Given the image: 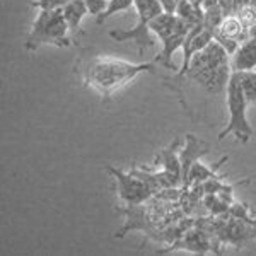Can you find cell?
Instances as JSON below:
<instances>
[{
	"instance_id": "obj_11",
	"label": "cell",
	"mask_w": 256,
	"mask_h": 256,
	"mask_svg": "<svg viewBox=\"0 0 256 256\" xmlns=\"http://www.w3.org/2000/svg\"><path fill=\"white\" fill-rule=\"evenodd\" d=\"M218 34H224L227 38H232L242 43L250 38V31L244 28V24L241 22V19L238 18V14H230V16H226L224 22L220 24V28L216 31Z\"/></svg>"
},
{
	"instance_id": "obj_1",
	"label": "cell",
	"mask_w": 256,
	"mask_h": 256,
	"mask_svg": "<svg viewBox=\"0 0 256 256\" xmlns=\"http://www.w3.org/2000/svg\"><path fill=\"white\" fill-rule=\"evenodd\" d=\"M154 70L156 64H132L114 56H92L79 68V74L86 88L96 90L102 99H108L140 74Z\"/></svg>"
},
{
	"instance_id": "obj_22",
	"label": "cell",
	"mask_w": 256,
	"mask_h": 256,
	"mask_svg": "<svg viewBox=\"0 0 256 256\" xmlns=\"http://www.w3.org/2000/svg\"><path fill=\"white\" fill-rule=\"evenodd\" d=\"M190 2H192L193 6H196V7H202V6H204V0H190Z\"/></svg>"
},
{
	"instance_id": "obj_17",
	"label": "cell",
	"mask_w": 256,
	"mask_h": 256,
	"mask_svg": "<svg viewBox=\"0 0 256 256\" xmlns=\"http://www.w3.org/2000/svg\"><path fill=\"white\" fill-rule=\"evenodd\" d=\"M70 0H34L32 7L40 10H56V9H64Z\"/></svg>"
},
{
	"instance_id": "obj_6",
	"label": "cell",
	"mask_w": 256,
	"mask_h": 256,
	"mask_svg": "<svg viewBox=\"0 0 256 256\" xmlns=\"http://www.w3.org/2000/svg\"><path fill=\"white\" fill-rule=\"evenodd\" d=\"M178 147H180V140L174 138L172 144H169L166 148L159 152L156 158V164L162 166V171L158 172L159 183L162 190L183 186V171H181V160L178 156Z\"/></svg>"
},
{
	"instance_id": "obj_19",
	"label": "cell",
	"mask_w": 256,
	"mask_h": 256,
	"mask_svg": "<svg viewBox=\"0 0 256 256\" xmlns=\"http://www.w3.org/2000/svg\"><path fill=\"white\" fill-rule=\"evenodd\" d=\"M108 2L110 0H86V6H88V9H89V14H94L98 18L101 12L106 10Z\"/></svg>"
},
{
	"instance_id": "obj_23",
	"label": "cell",
	"mask_w": 256,
	"mask_h": 256,
	"mask_svg": "<svg viewBox=\"0 0 256 256\" xmlns=\"http://www.w3.org/2000/svg\"><path fill=\"white\" fill-rule=\"evenodd\" d=\"M250 6L256 10V0H250Z\"/></svg>"
},
{
	"instance_id": "obj_7",
	"label": "cell",
	"mask_w": 256,
	"mask_h": 256,
	"mask_svg": "<svg viewBox=\"0 0 256 256\" xmlns=\"http://www.w3.org/2000/svg\"><path fill=\"white\" fill-rule=\"evenodd\" d=\"M192 251V253H210L216 251V248L212 246V238L208 236V232H205L204 229H190L183 236H180L174 241V244H171L166 250H162L160 253H171V251Z\"/></svg>"
},
{
	"instance_id": "obj_13",
	"label": "cell",
	"mask_w": 256,
	"mask_h": 256,
	"mask_svg": "<svg viewBox=\"0 0 256 256\" xmlns=\"http://www.w3.org/2000/svg\"><path fill=\"white\" fill-rule=\"evenodd\" d=\"M130 7H135V0H110L106 10L101 12L96 18V22L102 24L106 19H110L111 16L118 14V12H123V10H128Z\"/></svg>"
},
{
	"instance_id": "obj_20",
	"label": "cell",
	"mask_w": 256,
	"mask_h": 256,
	"mask_svg": "<svg viewBox=\"0 0 256 256\" xmlns=\"http://www.w3.org/2000/svg\"><path fill=\"white\" fill-rule=\"evenodd\" d=\"M158 2L162 6L164 12H168V14H176V9H178V4H180V0H158Z\"/></svg>"
},
{
	"instance_id": "obj_12",
	"label": "cell",
	"mask_w": 256,
	"mask_h": 256,
	"mask_svg": "<svg viewBox=\"0 0 256 256\" xmlns=\"http://www.w3.org/2000/svg\"><path fill=\"white\" fill-rule=\"evenodd\" d=\"M224 162H227V156H226V158H222L220 160H218V162L214 164L212 168L205 166V164H202L200 160H196V162L192 166V169H190L188 186H190V184H193V183H205V181H208L210 178L218 176L217 171H218V168H220Z\"/></svg>"
},
{
	"instance_id": "obj_15",
	"label": "cell",
	"mask_w": 256,
	"mask_h": 256,
	"mask_svg": "<svg viewBox=\"0 0 256 256\" xmlns=\"http://www.w3.org/2000/svg\"><path fill=\"white\" fill-rule=\"evenodd\" d=\"M241 84L244 89L246 99L250 104L256 102V70H248V72H239Z\"/></svg>"
},
{
	"instance_id": "obj_10",
	"label": "cell",
	"mask_w": 256,
	"mask_h": 256,
	"mask_svg": "<svg viewBox=\"0 0 256 256\" xmlns=\"http://www.w3.org/2000/svg\"><path fill=\"white\" fill-rule=\"evenodd\" d=\"M62 10H64V18L67 20L70 31L79 32L82 19L89 14V9H88V6H86V0H70Z\"/></svg>"
},
{
	"instance_id": "obj_14",
	"label": "cell",
	"mask_w": 256,
	"mask_h": 256,
	"mask_svg": "<svg viewBox=\"0 0 256 256\" xmlns=\"http://www.w3.org/2000/svg\"><path fill=\"white\" fill-rule=\"evenodd\" d=\"M204 10H205V18H204L205 30L216 32L226 19L224 9H222L220 6H216V7H210V9H204Z\"/></svg>"
},
{
	"instance_id": "obj_16",
	"label": "cell",
	"mask_w": 256,
	"mask_h": 256,
	"mask_svg": "<svg viewBox=\"0 0 256 256\" xmlns=\"http://www.w3.org/2000/svg\"><path fill=\"white\" fill-rule=\"evenodd\" d=\"M229 214L238 218H241V220L248 222V224L251 226H256V218L250 216V207H248L246 204H241V202H234L232 205L229 207Z\"/></svg>"
},
{
	"instance_id": "obj_9",
	"label": "cell",
	"mask_w": 256,
	"mask_h": 256,
	"mask_svg": "<svg viewBox=\"0 0 256 256\" xmlns=\"http://www.w3.org/2000/svg\"><path fill=\"white\" fill-rule=\"evenodd\" d=\"M230 65L236 72H248L256 68V38H248L239 44Z\"/></svg>"
},
{
	"instance_id": "obj_4",
	"label": "cell",
	"mask_w": 256,
	"mask_h": 256,
	"mask_svg": "<svg viewBox=\"0 0 256 256\" xmlns=\"http://www.w3.org/2000/svg\"><path fill=\"white\" fill-rule=\"evenodd\" d=\"M135 9L138 14V22L132 30H114L110 31V36L114 41H135L138 48V53L142 55L146 50L154 48L156 41L150 36V22L158 16L164 12L162 6L158 0H135Z\"/></svg>"
},
{
	"instance_id": "obj_21",
	"label": "cell",
	"mask_w": 256,
	"mask_h": 256,
	"mask_svg": "<svg viewBox=\"0 0 256 256\" xmlns=\"http://www.w3.org/2000/svg\"><path fill=\"white\" fill-rule=\"evenodd\" d=\"M250 38H256V22L250 28Z\"/></svg>"
},
{
	"instance_id": "obj_2",
	"label": "cell",
	"mask_w": 256,
	"mask_h": 256,
	"mask_svg": "<svg viewBox=\"0 0 256 256\" xmlns=\"http://www.w3.org/2000/svg\"><path fill=\"white\" fill-rule=\"evenodd\" d=\"M227 110H229V123L226 125L224 130L218 134V140L226 138L227 135H234V138L239 144H248L250 138L253 137V128L246 118L248 110V99L241 84L239 72L232 70V76L227 84Z\"/></svg>"
},
{
	"instance_id": "obj_5",
	"label": "cell",
	"mask_w": 256,
	"mask_h": 256,
	"mask_svg": "<svg viewBox=\"0 0 256 256\" xmlns=\"http://www.w3.org/2000/svg\"><path fill=\"white\" fill-rule=\"evenodd\" d=\"M116 180V195L120 200H123L126 205L144 204L146 200H150L156 195L150 184H147L142 178H138L134 172H125L118 168L108 166L106 168Z\"/></svg>"
},
{
	"instance_id": "obj_8",
	"label": "cell",
	"mask_w": 256,
	"mask_h": 256,
	"mask_svg": "<svg viewBox=\"0 0 256 256\" xmlns=\"http://www.w3.org/2000/svg\"><path fill=\"white\" fill-rule=\"evenodd\" d=\"M210 152V147L205 142H202L200 138H196L193 134L186 135V142L184 147L180 152V160H181V171H183V186L184 190L188 188V178H190V169L196 160H200L204 156H207Z\"/></svg>"
},
{
	"instance_id": "obj_18",
	"label": "cell",
	"mask_w": 256,
	"mask_h": 256,
	"mask_svg": "<svg viewBox=\"0 0 256 256\" xmlns=\"http://www.w3.org/2000/svg\"><path fill=\"white\" fill-rule=\"evenodd\" d=\"M238 18L241 19V22L244 24V28L250 31V28L256 22V10L251 6H248V7H244V9H241L238 12Z\"/></svg>"
},
{
	"instance_id": "obj_3",
	"label": "cell",
	"mask_w": 256,
	"mask_h": 256,
	"mask_svg": "<svg viewBox=\"0 0 256 256\" xmlns=\"http://www.w3.org/2000/svg\"><path fill=\"white\" fill-rule=\"evenodd\" d=\"M68 24L64 18V10H40L32 30L28 36L24 48L34 52L41 44H55L58 48H68L72 41L68 38Z\"/></svg>"
}]
</instances>
